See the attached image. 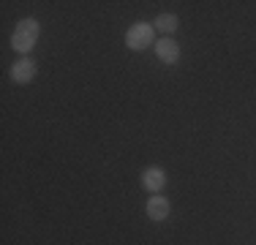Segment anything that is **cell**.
<instances>
[{
	"label": "cell",
	"mask_w": 256,
	"mask_h": 245,
	"mask_svg": "<svg viewBox=\"0 0 256 245\" xmlns=\"http://www.w3.org/2000/svg\"><path fill=\"white\" fill-rule=\"evenodd\" d=\"M139 182H142V188L148 194H161L164 188H166L169 177H166V169L164 166H144L142 174H139Z\"/></svg>",
	"instance_id": "cell-3"
},
{
	"label": "cell",
	"mask_w": 256,
	"mask_h": 245,
	"mask_svg": "<svg viewBox=\"0 0 256 245\" xmlns=\"http://www.w3.org/2000/svg\"><path fill=\"white\" fill-rule=\"evenodd\" d=\"M153 52H156V58L161 60L164 66H178V63H180V44H178L174 38L161 36V38L156 41Z\"/></svg>",
	"instance_id": "cell-5"
},
{
	"label": "cell",
	"mask_w": 256,
	"mask_h": 245,
	"mask_svg": "<svg viewBox=\"0 0 256 245\" xmlns=\"http://www.w3.org/2000/svg\"><path fill=\"white\" fill-rule=\"evenodd\" d=\"M126 46L131 52H144L148 46H156V28L153 22H134L126 30Z\"/></svg>",
	"instance_id": "cell-2"
},
{
	"label": "cell",
	"mask_w": 256,
	"mask_h": 245,
	"mask_svg": "<svg viewBox=\"0 0 256 245\" xmlns=\"http://www.w3.org/2000/svg\"><path fill=\"white\" fill-rule=\"evenodd\" d=\"M153 28L158 30V33H164L166 38H174V33H178V28H180V20H178V14H158L156 20H153Z\"/></svg>",
	"instance_id": "cell-7"
},
{
	"label": "cell",
	"mask_w": 256,
	"mask_h": 245,
	"mask_svg": "<svg viewBox=\"0 0 256 245\" xmlns=\"http://www.w3.org/2000/svg\"><path fill=\"white\" fill-rule=\"evenodd\" d=\"M144 212H148V218L153 220V224H161V220H166L172 216V202L166 199V196L156 194L148 199V204H144Z\"/></svg>",
	"instance_id": "cell-6"
},
{
	"label": "cell",
	"mask_w": 256,
	"mask_h": 245,
	"mask_svg": "<svg viewBox=\"0 0 256 245\" xmlns=\"http://www.w3.org/2000/svg\"><path fill=\"white\" fill-rule=\"evenodd\" d=\"M38 36H41V22L38 20H33V16L20 20L14 28V33H11V49H14L16 54H22V58H28V52L38 44Z\"/></svg>",
	"instance_id": "cell-1"
},
{
	"label": "cell",
	"mask_w": 256,
	"mask_h": 245,
	"mask_svg": "<svg viewBox=\"0 0 256 245\" xmlns=\"http://www.w3.org/2000/svg\"><path fill=\"white\" fill-rule=\"evenodd\" d=\"M36 74H38V63H36L30 54H28V58H20L8 68V76H11V82H14V84H30L36 79Z\"/></svg>",
	"instance_id": "cell-4"
}]
</instances>
